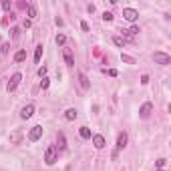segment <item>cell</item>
<instances>
[{"label": "cell", "instance_id": "obj_1", "mask_svg": "<svg viewBox=\"0 0 171 171\" xmlns=\"http://www.w3.org/2000/svg\"><path fill=\"white\" fill-rule=\"evenodd\" d=\"M44 163L46 165H54L57 163V147L54 145H49L44 151Z\"/></svg>", "mask_w": 171, "mask_h": 171}, {"label": "cell", "instance_id": "obj_2", "mask_svg": "<svg viewBox=\"0 0 171 171\" xmlns=\"http://www.w3.org/2000/svg\"><path fill=\"white\" fill-rule=\"evenodd\" d=\"M20 81H22V75H20V72H14V75L10 76V81H8V85H6V91L8 93L16 91V87L20 85Z\"/></svg>", "mask_w": 171, "mask_h": 171}, {"label": "cell", "instance_id": "obj_3", "mask_svg": "<svg viewBox=\"0 0 171 171\" xmlns=\"http://www.w3.org/2000/svg\"><path fill=\"white\" fill-rule=\"evenodd\" d=\"M153 61L157 62V65H163V67H167L169 62H171V57L167 53H155L153 54Z\"/></svg>", "mask_w": 171, "mask_h": 171}, {"label": "cell", "instance_id": "obj_4", "mask_svg": "<svg viewBox=\"0 0 171 171\" xmlns=\"http://www.w3.org/2000/svg\"><path fill=\"white\" fill-rule=\"evenodd\" d=\"M123 18L129 20V22H135V20L139 18V12H137L135 8H123Z\"/></svg>", "mask_w": 171, "mask_h": 171}, {"label": "cell", "instance_id": "obj_5", "mask_svg": "<svg viewBox=\"0 0 171 171\" xmlns=\"http://www.w3.org/2000/svg\"><path fill=\"white\" fill-rule=\"evenodd\" d=\"M151 113H153V105H151V103H143L141 109H139V117L141 119H149V117H151Z\"/></svg>", "mask_w": 171, "mask_h": 171}, {"label": "cell", "instance_id": "obj_6", "mask_svg": "<svg viewBox=\"0 0 171 171\" xmlns=\"http://www.w3.org/2000/svg\"><path fill=\"white\" fill-rule=\"evenodd\" d=\"M40 137H42V127L40 125H34L32 129L28 131V141H32V143H34V141H38Z\"/></svg>", "mask_w": 171, "mask_h": 171}, {"label": "cell", "instance_id": "obj_7", "mask_svg": "<svg viewBox=\"0 0 171 171\" xmlns=\"http://www.w3.org/2000/svg\"><path fill=\"white\" fill-rule=\"evenodd\" d=\"M127 141H129V137H127L125 131H123V133H119V137H117V153L123 151V149L127 147Z\"/></svg>", "mask_w": 171, "mask_h": 171}, {"label": "cell", "instance_id": "obj_8", "mask_svg": "<svg viewBox=\"0 0 171 171\" xmlns=\"http://www.w3.org/2000/svg\"><path fill=\"white\" fill-rule=\"evenodd\" d=\"M62 57H65V62L68 67H75V54L71 49H62Z\"/></svg>", "mask_w": 171, "mask_h": 171}, {"label": "cell", "instance_id": "obj_9", "mask_svg": "<svg viewBox=\"0 0 171 171\" xmlns=\"http://www.w3.org/2000/svg\"><path fill=\"white\" fill-rule=\"evenodd\" d=\"M93 145H95L97 149H105V145H107L105 137L103 135H93Z\"/></svg>", "mask_w": 171, "mask_h": 171}, {"label": "cell", "instance_id": "obj_10", "mask_svg": "<svg viewBox=\"0 0 171 171\" xmlns=\"http://www.w3.org/2000/svg\"><path fill=\"white\" fill-rule=\"evenodd\" d=\"M32 115H34V105L22 107V111H20V117H22V119H30Z\"/></svg>", "mask_w": 171, "mask_h": 171}, {"label": "cell", "instance_id": "obj_11", "mask_svg": "<svg viewBox=\"0 0 171 171\" xmlns=\"http://www.w3.org/2000/svg\"><path fill=\"white\" fill-rule=\"evenodd\" d=\"M57 145H58V149H67V139H65V133H58L57 135Z\"/></svg>", "mask_w": 171, "mask_h": 171}, {"label": "cell", "instance_id": "obj_12", "mask_svg": "<svg viewBox=\"0 0 171 171\" xmlns=\"http://www.w3.org/2000/svg\"><path fill=\"white\" fill-rule=\"evenodd\" d=\"M42 50H44V46H42V44H38L36 49H34V62H36V65L40 62V58H42Z\"/></svg>", "mask_w": 171, "mask_h": 171}, {"label": "cell", "instance_id": "obj_13", "mask_svg": "<svg viewBox=\"0 0 171 171\" xmlns=\"http://www.w3.org/2000/svg\"><path fill=\"white\" fill-rule=\"evenodd\" d=\"M20 141H22V133H20V131H14V133L10 135V143L12 145H18Z\"/></svg>", "mask_w": 171, "mask_h": 171}, {"label": "cell", "instance_id": "obj_14", "mask_svg": "<svg viewBox=\"0 0 171 171\" xmlns=\"http://www.w3.org/2000/svg\"><path fill=\"white\" fill-rule=\"evenodd\" d=\"M65 119H67V121H75V119H76V109H72V107H71V109H67L65 111Z\"/></svg>", "mask_w": 171, "mask_h": 171}, {"label": "cell", "instance_id": "obj_15", "mask_svg": "<svg viewBox=\"0 0 171 171\" xmlns=\"http://www.w3.org/2000/svg\"><path fill=\"white\" fill-rule=\"evenodd\" d=\"M79 135L83 137V139H91V129H89V127H81V129H79Z\"/></svg>", "mask_w": 171, "mask_h": 171}, {"label": "cell", "instance_id": "obj_16", "mask_svg": "<svg viewBox=\"0 0 171 171\" xmlns=\"http://www.w3.org/2000/svg\"><path fill=\"white\" fill-rule=\"evenodd\" d=\"M24 58H26V50H18V53L14 54V62H22Z\"/></svg>", "mask_w": 171, "mask_h": 171}, {"label": "cell", "instance_id": "obj_17", "mask_svg": "<svg viewBox=\"0 0 171 171\" xmlns=\"http://www.w3.org/2000/svg\"><path fill=\"white\" fill-rule=\"evenodd\" d=\"M79 81H81V87L87 91V89H89V79H87V75H83V72H81V75H79Z\"/></svg>", "mask_w": 171, "mask_h": 171}, {"label": "cell", "instance_id": "obj_18", "mask_svg": "<svg viewBox=\"0 0 171 171\" xmlns=\"http://www.w3.org/2000/svg\"><path fill=\"white\" fill-rule=\"evenodd\" d=\"M54 42H57L58 46H65V42H67V36H65V34H57V38H54Z\"/></svg>", "mask_w": 171, "mask_h": 171}, {"label": "cell", "instance_id": "obj_19", "mask_svg": "<svg viewBox=\"0 0 171 171\" xmlns=\"http://www.w3.org/2000/svg\"><path fill=\"white\" fill-rule=\"evenodd\" d=\"M26 12H28V16H30V18H36V6H34V4H28Z\"/></svg>", "mask_w": 171, "mask_h": 171}, {"label": "cell", "instance_id": "obj_20", "mask_svg": "<svg viewBox=\"0 0 171 171\" xmlns=\"http://www.w3.org/2000/svg\"><path fill=\"white\" fill-rule=\"evenodd\" d=\"M113 42H115V46H121V49L125 46V38L123 36H113Z\"/></svg>", "mask_w": 171, "mask_h": 171}, {"label": "cell", "instance_id": "obj_21", "mask_svg": "<svg viewBox=\"0 0 171 171\" xmlns=\"http://www.w3.org/2000/svg\"><path fill=\"white\" fill-rule=\"evenodd\" d=\"M49 85H50V79H49V76H42V81H40V89H42V91H46V89H49Z\"/></svg>", "mask_w": 171, "mask_h": 171}, {"label": "cell", "instance_id": "obj_22", "mask_svg": "<svg viewBox=\"0 0 171 171\" xmlns=\"http://www.w3.org/2000/svg\"><path fill=\"white\" fill-rule=\"evenodd\" d=\"M10 36H12V38L16 40V38L20 36V28H16V26H14V28H10Z\"/></svg>", "mask_w": 171, "mask_h": 171}, {"label": "cell", "instance_id": "obj_23", "mask_svg": "<svg viewBox=\"0 0 171 171\" xmlns=\"http://www.w3.org/2000/svg\"><path fill=\"white\" fill-rule=\"evenodd\" d=\"M121 58H123V62H129V65H133V62H135V58L129 57V54H121Z\"/></svg>", "mask_w": 171, "mask_h": 171}, {"label": "cell", "instance_id": "obj_24", "mask_svg": "<svg viewBox=\"0 0 171 171\" xmlns=\"http://www.w3.org/2000/svg\"><path fill=\"white\" fill-rule=\"evenodd\" d=\"M165 163H167L165 159H157V161H155V167H157V169H163V167H165Z\"/></svg>", "mask_w": 171, "mask_h": 171}, {"label": "cell", "instance_id": "obj_25", "mask_svg": "<svg viewBox=\"0 0 171 171\" xmlns=\"http://www.w3.org/2000/svg\"><path fill=\"white\" fill-rule=\"evenodd\" d=\"M103 20H105V22H111V20H113V14H111V12H103Z\"/></svg>", "mask_w": 171, "mask_h": 171}, {"label": "cell", "instance_id": "obj_26", "mask_svg": "<svg viewBox=\"0 0 171 171\" xmlns=\"http://www.w3.org/2000/svg\"><path fill=\"white\" fill-rule=\"evenodd\" d=\"M127 32H129V36H133V34H139L141 30H139V26H131V28H129Z\"/></svg>", "mask_w": 171, "mask_h": 171}, {"label": "cell", "instance_id": "obj_27", "mask_svg": "<svg viewBox=\"0 0 171 171\" xmlns=\"http://www.w3.org/2000/svg\"><path fill=\"white\" fill-rule=\"evenodd\" d=\"M46 71H49L46 67H40V68H38V76H40V79H42V76H46Z\"/></svg>", "mask_w": 171, "mask_h": 171}, {"label": "cell", "instance_id": "obj_28", "mask_svg": "<svg viewBox=\"0 0 171 171\" xmlns=\"http://www.w3.org/2000/svg\"><path fill=\"white\" fill-rule=\"evenodd\" d=\"M22 26H24V28H30V26H32V20H30V18H26V20L22 22Z\"/></svg>", "mask_w": 171, "mask_h": 171}, {"label": "cell", "instance_id": "obj_29", "mask_svg": "<svg viewBox=\"0 0 171 171\" xmlns=\"http://www.w3.org/2000/svg\"><path fill=\"white\" fill-rule=\"evenodd\" d=\"M8 49H10V44L6 42V44H2V49H0V53H2V54H6V53H8Z\"/></svg>", "mask_w": 171, "mask_h": 171}, {"label": "cell", "instance_id": "obj_30", "mask_svg": "<svg viewBox=\"0 0 171 171\" xmlns=\"http://www.w3.org/2000/svg\"><path fill=\"white\" fill-rule=\"evenodd\" d=\"M107 75H109V76H117V75H119V72H117V71H115V68H109V71H107Z\"/></svg>", "mask_w": 171, "mask_h": 171}, {"label": "cell", "instance_id": "obj_31", "mask_svg": "<svg viewBox=\"0 0 171 171\" xmlns=\"http://www.w3.org/2000/svg\"><path fill=\"white\" fill-rule=\"evenodd\" d=\"M81 28H83L85 32H89V22H85V20H83V22H81Z\"/></svg>", "mask_w": 171, "mask_h": 171}, {"label": "cell", "instance_id": "obj_32", "mask_svg": "<svg viewBox=\"0 0 171 171\" xmlns=\"http://www.w3.org/2000/svg\"><path fill=\"white\" fill-rule=\"evenodd\" d=\"M10 6H12L10 2H2V8H4V10H10Z\"/></svg>", "mask_w": 171, "mask_h": 171}, {"label": "cell", "instance_id": "obj_33", "mask_svg": "<svg viewBox=\"0 0 171 171\" xmlns=\"http://www.w3.org/2000/svg\"><path fill=\"white\" fill-rule=\"evenodd\" d=\"M141 83L147 85V83H149V76H147V75H143V76H141Z\"/></svg>", "mask_w": 171, "mask_h": 171}, {"label": "cell", "instance_id": "obj_34", "mask_svg": "<svg viewBox=\"0 0 171 171\" xmlns=\"http://www.w3.org/2000/svg\"><path fill=\"white\" fill-rule=\"evenodd\" d=\"M54 22H57V26H62V18H58V16L54 18Z\"/></svg>", "mask_w": 171, "mask_h": 171}, {"label": "cell", "instance_id": "obj_35", "mask_svg": "<svg viewBox=\"0 0 171 171\" xmlns=\"http://www.w3.org/2000/svg\"><path fill=\"white\" fill-rule=\"evenodd\" d=\"M157 171H163V169H157Z\"/></svg>", "mask_w": 171, "mask_h": 171}]
</instances>
